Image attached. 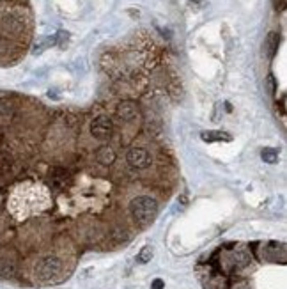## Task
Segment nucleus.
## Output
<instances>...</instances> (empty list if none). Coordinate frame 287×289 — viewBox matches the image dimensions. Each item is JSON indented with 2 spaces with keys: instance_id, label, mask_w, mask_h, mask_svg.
<instances>
[{
  "instance_id": "f03ea898",
  "label": "nucleus",
  "mask_w": 287,
  "mask_h": 289,
  "mask_svg": "<svg viewBox=\"0 0 287 289\" xmlns=\"http://www.w3.org/2000/svg\"><path fill=\"white\" fill-rule=\"evenodd\" d=\"M62 273V261L55 255H46V257L39 259L34 268V277L36 280L43 284L54 282L61 277Z\"/></svg>"
},
{
  "instance_id": "6e6552de",
  "label": "nucleus",
  "mask_w": 287,
  "mask_h": 289,
  "mask_svg": "<svg viewBox=\"0 0 287 289\" xmlns=\"http://www.w3.org/2000/svg\"><path fill=\"white\" fill-rule=\"evenodd\" d=\"M14 273H16V262L11 257H7V255L0 257V277L2 279H11Z\"/></svg>"
},
{
  "instance_id": "ddd939ff",
  "label": "nucleus",
  "mask_w": 287,
  "mask_h": 289,
  "mask_svg": "<svg viewBox=\"0 0 287 289\" xmlns=\"http://www.w3.org/2000/svg\"><path fill=\"white\" fill-rule=\"evenodd\" d=\"M234 257H236V261L240 266H247L248 262H250V255H248V252H245V250H238L236 254H234Z\"/></svg>"
},
{
  "instance_id": "1a4fd4ad",
  "label": "nucleus",
  "mask_w": 287,
  "mask_h": 289,
  "mask_svg": "<svg viewBox=\"0 0 287 289\" xmlns=\"http://www.w3.org/2000/svg\"><path fill=\"white\" fill-rule=\"evenodd\" d=\"M21 21L18 20V18H14V16H6V18H2V29L6 32H9V34H16V32H20L21 31Z\"/></svg>"
},
{
  "instance_id": "4468645a",
  "label": "nucleus",
  "mask_w": 287,
  "mask_h": 289,
  "mask_svg": "<svg viewBox=\"0 0 287 289\" xmlns=\"http://www.w3.org/2000/svg\"><path fill=\"white\" fill-rule=\"evenodd\" d=\"M11 112H13V105L7 99H0V114L2 116H9Z\"/></svg>"
},
{
  "instance_id": "7ed1b4c3",
  "label": "nucleus",
  "mask_w": 287,
  "mask_h": 289,
  "mask_svg": "<svg viewBox=\"0 0 287 289\" xmlns=\"http://www.w3.org/2000/svg\"><path fill=\"white\" fill-rule=\"evenodd\" d=\"M112 132H114V124H112L110 117H107V116L96 117V119L91 123V135L98 140L110 139Z\"/></svg>"
},
{
  "instance_id": "2eb2a0df",
  "label": "nucleus",
  "mask_w": 287,
  "mask_h": 289,
  "mask_svg": "<svg viewBox=\"0 0 287 289\" xmlns=\"http://www.w3.org/2000/svg\"><path fill=\"white\" fill-rule=\"evenodd\" d=\"M68 38H69V34H68V32H64V31H61L59 34H55V39H57L59 46H64V44L68 43Z\"/></svg>"
},
{
  "instance_id": "f8f14e48",
  "label": "nucleus",
  "mask_w": 287,
  "mask_h": 289,
  "mask_svg": "<svg viewBox=\"0 0 287 289\" xmlns=\"http://www.w3.org/2000/svg\"><path fill=\"white\" fill-rule=\"evenodd\" d=\"M152 255H154V248H152L151 245H145L142 250L139 252V255H137V261H139L140 265H145V262L151 261Z\"/></svg>"
},
{
  "instance_id": "20e7f679",
  "label": "nucleus",
  "mask_w": 287,
  "mask_h": 289,
  "mask_svg": "<svg viewBox=\"0 0 287 289\" xmlns=\"http://www.w3.org/2000/svg\"><path fill=\"white\" fill-rule=\"evenodd\" d=\"M126 160H128V164L133 169H147L152 164L151 154L144 147H133V149H129L128 154H126Z\"/></svg>"
},
{
  "instance_id": "a211bd4d",
  "label": "nucleus",
  "mask_w": 287,
  "mask_h": 289,
  "mask_svg": "<svg viewBox=\"0 0 287 289\" xmlns=\"http://www.w3.org/2000/svg\"><path fill=\"white\" fill-rule=\"evenodd\" d=\"M190 4H200V0H188Z\"/></svg>"
},
{
  "instance_id": "9b49d317",
  "label": "nucleus",
  "mask_w": 287,
  "mask_h": 289,
  "mask_svg": "<svg viewBox=\"0 0 287 289\" xmlns=\"http://www.w3.org/2000/svg\"><path fill=\"white\" fill-rule=\"evenodd\" d=\"M260 158H263L266 164H277L278 162V151L273 149V147H264L263 153H260Z\"/></svg>"
},
{
  "instance_id": "423d86ee",
  "label": "nucleus",
  "mask_w": 287,
  "mask_h": 289,
  "mask_svg": "<svg viewBox=\"0 0 287 289\" xmlns=\"http://www.w3.org/2000/svg\"><path fill=\"white\" fill-rule=\"evenodd\" d=\"M204 142H230L232 137L225 132H216V129H207V132L200 133Z\"/></svg>"
},
{
  "instance_id": "dca6fc26",
  "label": "nucleus",
  "mask_w": 287,
  "mask_h": 289,
  "mask_svg": "<svg viewBox=\"0 0 287 289\" xmlns=\"http://www.w3.org/2000/svg\"><path fill=\"white\" fill-rule=\"evenodd\" d=\"M268 85H270V92H275V91H277V84H275V76H273V75L268 76Z\"/></svg>"
},
{
  "instance_id": "39448f33",
  "label": "nucleus",
  "mask_w": 287,
  "mask_h": 289,
  "mask_svg": "<svg viewBox=\"0 0 287 289\" xmlns=\"http://www.w3.org/2000/svg\"><path fill=\"white\" fill-rule=\"evenodd\" d=\"M139 114V109L133 101H122L117 107V117L122 121H133Z\"/></svg>"
},
{
  "instance_id": "f257e3e1",
  "label": "nucleus",
  "mask_w": 287,
  "mask_h": 289,
  "mask_svg": "<svg viewBox=\"0 0 287 289\" xmlns=\"http://www.w3.org/2000/svg\"><path fill=\"white\" fill-rule=\"evenodd\" d=\"M129 211H132L133 218H135L139 224H151L152 220L158 215V202L152 197H147V195H140V197H135L129 204Z\"/></svg>"
},
{
  "instance_id": "f3484780",
  "label": "nucleus",
  "mask_w": 287,
  "mask_h": 289,
  "mask_svg": "<svg viewBox=\"0 0 287 289\" xmlns=\"http://www.w3.org/2000/svg\"><path fill=\"white\" fill-rule=\"evenodd\" d=\"M151 289H163V280L162 279H156L154 282H152Z\"/></svg>"
},
{
  "instance_id": "9d476101",
  "label": "nucleus",
  "mask_w": 287,
  "mask_h": 289,
  "mask_svg": "<svg viewBox=\"0 0 287 289\" xmlns=\"http://www.w3.org/2000/svg\"><path fill=\"white\" fill-rule=\"evenodd\" d=\"M278 44H280V36L277 34V32H270V36H268L266 39V50H268V57L273 59L275 54H277L278 50Z\"/></svg>"
},
{
  "instance_id": "0eeeda50",
  "label": "nucleus",
  "mask_w": 287,
  "mask_h": 289,
  "mask_svg": "<svg viewBox=\"0 0 287 289\" xmlns=\"http://www.w3.org/2000/svg\"><path fill=\"white\" fill-rule=\"evenodd\" d=\"M96 160L101 165H112L115 162V153L110 146H101L98 151H96Z\"/></svg>"
}]
</instances>
